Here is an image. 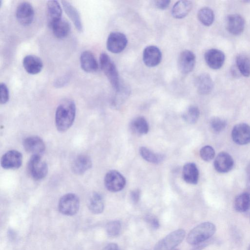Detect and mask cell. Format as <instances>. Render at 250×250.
Listing matches in <instances>:
<instances>
[{
    "label": "cell",
    "mask_w": 250,
    "mask_h": 250,
    "mask_svg": "<svg viewBox=\"0 0 250 250\" xmlns=\"http://www.w3.org/2000/svg\"><path fill=\"white\" fill-rule=\"evenodd\" d=\"M75 103L70 99L63 100L58 105L55 113V125L61 132L67 131L72 125L76 116Z\"/></svg>",
    "instance_id": "6da1fadb"
},
{
    "label": "cell",
    "mask_w": 250,
    "mask_h": 250,
    "mask_svg": "<svg viewBox=\"0 0 250 250\" xmlns=\"http://www.w3.org/2000/svg\"><path fill=\"white\" fill-rule=\"evenodd\" d=\"M216 231L215 226L206 222L198 225L188 233L187 241L192 245H196L208 240Z\"/></svg>",
    "instance_id": "7a4b0ae2"
},
{
    "label": "cell",
    "mask_w": 250,
    "mask_h": 250,
    "mask_svg": "<svg viewBox=\"0 0 250 250\" xmlns=\"http://www.w3.org/2000/svg\"><path fill=\"white\" fill-rule=\"evenodd\" d=\"M100 64L112 87L115 91L118 90L121 85L118 72L114 62L107 54L102 53L100 56Z\"/></svg>",
    "instance_id": "3957f363"
},
{
    "label": "cell",
    "mask_w": 250,
    "mask_h": 250,
    "mask_svg": "<svg viewBox=\"0 0 250 250\" xmlns=\"http://www.w3.org/2000/svg\"><path fill=\"white\" fill-rule=\"evenodd\" d=\"M185 231L183 229L176 230L160 240L155 245L154 250H172L184 240Z\"/></svg>",
    "instance_id": "277c9868"
},
{
    "label": "cell",
    "mask_w": 250,
    "mask_h": 250,
    "mask_svg": "<svg viewBox=\"0 0 250 250\" xmlns=\"http://www.w3.org/2000/svg\"><path fill=\"white\" fill-rule=\"evenodd\" d=\"M80 200L77 195L67 193L62 196L58 203V208L60 212L65 215H73L76 214L79 208Z\"/></svg>",
    "instance_id": "5b68a950"
},
{
    "label": "cell",
    "mask_w": 250,
    "mask_h": 250,
    "mask_svg": "<svg viewBox=\"0 0 250 250\" xmlns=\"http://www.w3.org/2000/svg\"><path fill=\"white\" fill-rule=\"evenodd\" d=\"M28 170L32 178L38 181L46 176L48 166L42 160L41 156L32 155L28 164Z\"/></svg>",
    "instance_id": "8992f818"
},
{
    "label": "cell",
    "mask_w": 250,
    "mask_h": 250,
    "mask_svg": "<svg viewBox=\"0 0 250 250\" xmlns=\"http://www.w3.org/2000/svg\"><path fill=\"white\" fill-rule=\"evenodd\" d=\"M104 184L108 190L116 192L122 190L124 188L126 180L119 172L112 170L106 173L104 178Z\"/></svg>",
    "instance_id": "52a82bcc"
},
{
    "label": "cell",
    "mask_w": 250,
    "mask_h": 250,
    "mask_svg": "<svg viewBox=\"0 0 250 250\" xmlns=\"http://www.w3.org/2000/svg\"><path fill=\"white\" fill-rule=\"evenodd\" d=\"M127 44V39L125 34L119 32H113L109 35L106 42L107 50L113 53L123 51Z\"/></svg>",
    "instance_id": "ba28073f"
},
{
    "label": "cell",
    "mask_w": 250,
    "mask_h": 250,
    "mask_svg": "<svg viewBox=\"0 0 250 250\" xmlns=\"http://www.w3.org/2000/svg\"><path fill=\"white\" fill-rule=\"evenodd\" d=\"M16 16L18 22L23 26H28L33 21L34 10L32 5L28 2L20 3L16 9Z\"/></svg>",
    "instance_id": "9c48e42d"
},
{
    "label": "cell",
    "mask_w": 250,
    "mask_h": 250,
    "mask_svg": "<svg viewBox=\"0 0 250 250\" xmlns=\"http://www.w3.org/2000/svg\"><path fill=\"white\" fill-rule=\"evenodd\" d=\"M22 156L16 150H10L5 153L1 157V167L6 169H18L21 166Z\"/></svg>",
    "instance_id": "30bf717a"
},
{
    "label": "cell",
    "mask_w": 250,
    "mask_h": 250,
    "mask_svg": "<svg viewBox=\"0 0 250 250\" xmlns=\"http://www.w3.org/2000/svg\"><path fill=\"white\" fill-rule=\"evenodd\" d=\"M23 146L24 149L32 155L41 156L45 149V145L43 141L37 136L25 138L23 141Z\"/></svg>",
    "instance_id": "8fae6325"
},
{
    "label": "cell",
    "mask_w": 250,
    "mask_h": 250,
    "mask_svg": "<svg viewBox=\"0 0 250 250\" xmlns=\"http://www.w3.org/2000/svg\"><path fill=\"white\" fill-rule=\"evenodd\" d=\"M233 141L237 144L246 145L250 143V126L245 123L235 125L231 132Z\"/></svg>",
    "instance_id": "7c38bea8"
},
{
    "label": "cell",
    "mask_w": 250,
    "mask_h": 250,
    "mask_svg": "<svg viewBox=\"0 0 250 250\" xmlns=\"http://www.w3.org/2000/svg\"><path fill=\"white\" fill-rule=\"evenodd\" d=\"M196 57L194 54L189 50L182 51L178 58V65L180 71L183 74L191 72L195 67Z\"/></svg>",
    "instance_id": "4fadbf2b"
},
{
    "label": "cell",
    "mask_w": 250,
    "mask_h": 250,
    "mask_svg": "<svg viewBox=\"0 0 250 250\" xmlns=\"http://www.w3.org/2000/svg\"><path fill=\"white\" fill-rule=\"evenodd\" d=\"M204 58L206 62L210 68L216 70L223 66L225 60V56L220 50L210 49L206 52Z\"/></svg>",
    "instance_id": "5bb4252c"
},
{
    "label": "cell",
    "mask_w": 250,
    "mask_h": 250,
    "mask_svg": "<svg viewBox=\"0 0 250 250\" xmlns=\"http://www.w3.org/2000/svg\"><path fill=\"white\" fill-rule=\"evenodd\" d=\"M162 60V53L158 47L154 45L146 47L143 53V60L148 67H154L158 65Z\"/></svg>",
    "instance_id": "9a60e30c"
},
{
    "label": "cell",
    "mask_w": 250,
    "mask_h": 250,
    "mask_svg": "<svg viewBox=\"0 0 250 250\" xmlns=\"http://www.w3.org/2000/svg\"><path fill=\"white\" fill-rule=\"evenodd\" d=\"M234 161L231 156L228 153L221 152L216 156L214 162L215 169L220 173H226L233 168Z\"/></svg>",
    "instance_id": "2e32d148"
},
{
    "label": "cell",
    "mask_w": 250,
    "mask_h": 250,
    "mask_svg": "<svg viewBox=\"0 0 250 250\" xmlns=\"http://www.w3.org/2000/svg\"><path fill=\"white\" fill-rule=\"evenodd\" d=\"M62 8L57 0H49L46 4V15L48 26L51 28L61 20Z\"/></svg>",
    "instance_id": "e0dca14e"
},
{
    "label": "cell",
    "mask_w": 250,
    "mask_h": 250,
    "mask_svg": "<svg viewBox=\"0 0 250 250\" xmlns=\"http://www.w3.org/2000/svg\"><path fill=\"white\" fill-rule=\"evenodd\" d=\"M245 23L244 18L240 15H230L226 20L227 30L232 35H240L244 30Z\"/></svg>",
    "instance_id": "ac0fdd59"
},
{
    "label": "cell",
    "mask_w": 250,
    "mask_h": 250,
    "mask_svg": "<svg viewBox=\"0 0 250 250\" xmlns=\"http://www.w3.org/2000/svg\"><path fill=\"white\" fill-rule=\"evenodd\" d=\"M22 64L25 71L31 75L38 74L43 67L41 59L33 55L26 56L23 59Z\"/></svg>",
    "instance_id": "d6986e66"
},
{
    "label": "cell",
    "mask_w": 250,
    "mask_h": 250,
    "mask_svg": "<svg viewBox=\"0 0 250 250\" xmlns=\"http://www.w3.org/2000/svg\"><path fill=\"white\" fill-rule=\"evenodd\" d=\"M80 64L82 69L85 72L92 73L98 69L97 61L94 54L90 51L83 52L80 56Z\"/></svg>",
    "instance_id": "ffe728a7"
},
{
    "label": "cell",
    "mask_w": 250,
    "mask_h": 250,
    "mask_svg": "<svg viewBox=\"0 0 250 250\" xmlns=\"http://www.w3.org/2000/svg\"><path fill=\"white\" fill-rule=\"evenodd\" d=\"M92 165L90 158L86 155L78 156L72 164V170L76 174L81 175L90 169Z\"/></svg>",
    "instance_id": "44dd1931"
},
{
    "label": "cell",
    "mask_w": 250,
    "mask_h": 250,
    "mask_svg": "<svg viewBox=\"0 0 250 250\" xmlns=\"http://www.w3.org/2000/svg\"><path fill=\"white\" fill-rule=\"evenodd\" d=\"M195 86L200 94L207 95L212 90L213 83L210 76L208 74L204 73L196 78Z\"/></svg>",
    "instance_id": "7402d4cb"
},
{
    "label": "cell",
    "mask_w": 250,
    "mask_h": 250,
    "mask_svg": "<svg viewBox=\"0 0 250 250\" xmlns=\"http://www.w3.org/2000/svg\"><path fill=\"white\" fill-rule=\"evenodd\" d=\"M63 9L79 32L83 31V24L78 10L67 1H61Z\"/></svg>",
    "instance_id": "603a6c76"
},
{
    "label": "cell",
    "mask_w": 250,
    "mask_h": 250,
    "mask_svg": "<svg viewBox=\"0 0 250 250\" xmlns=\"http://www.w3.org/2000/svg\"><path fill=\"white\" fill-rule=\"evenodd\" d=\"M182 176L186 183L196 184L199 179V171L196 165L193 163L186 164L183 168Z\"/></svg>",
    "instance_id": "cb8c5ba5"
},
{
    "label": "cell",
    "mask_w": 250,
    "mask_h": 250,
    "mask_svg": "<svg viewBox=\"0 0 250 250\" xmlns=\"http://www.w3.org/2000/svg\"><path fill=\"white\" fill-rule=\"evenodd\" d=\"M192 7L191 1L189 0H179L173 6L171 14L176 19H183L191 11Z\"/></svg>",
    "instance_id": "d4e9b609"
},
{
    "label": "cell",
    "mask_w": 250,
    "mask_h": 250,
    "mask_svg": "<svg viewBox=\"0 0 250 250\" xmlns=\"http://www.w3.org/2000/svg\"><path fill=\"white\" fill-rule=\"evenodd\" d=\"M132 133L137 135H142L147 134L149 130V125L146 119L139 116L133 119L129 125Z\"/></svg>",
    "instance_id": "484cf974"
},
{
    "label": "cell",
    "mask_w": 250,
    "mask_h": 250,
    "mask_svg": "<svg viewBox=\"0 0 250 250\" xmlns=\"http://www.w3.org/2000/svg\"><path fill=\"white\" fill-rule=\"evenodd\" d=\"M87 206L91 212L100 214L104 209V202L102 196L98 192L93 193L89 198Z\"/></svg>",
    "instance_id": "4316f807"
},
{
    "label": "cell",
    "mask_w": 250,
    "mask_h": 250,
    "mask_svg": "<svg viewBox=\"0 0 250 250\" xmlns=\"http://www.w3.org/2000/svg\"><path fill=\"white\" fill-rule=\"evenodd\" d=\"M54 35L58 39H63L66 37L70 31V26L69 22L63 19H61L50 28Z\"/></svg>",
    "instance_id": "83f0119b"
},
{
    "label": "cell",
    "mask_w": 250,
    "mask_h": 250,
    "mask_svg": "<svg viewBox=\"0 0 250 250\" xmlns=\"http://www.w3.org/2000/svg\"><path fill=\"white\" fill-rule=\"evenodd\" d=\"M235 209L241 212H244L250 209V194L248 192L238 195L234 202Z\"/></svg>",
    "instance_id": "f1b7e54d"
},
{
    "label": "cell",
    "mask_w": 250,
    "mask_h": 250,
    "mask_svg": "<svg viewBox=\"0 0 250 250\" xmlns=\"http://www.w3.org/2000/svg\"><path fill=\"white\" fill-rule=\"evenodd\" d=\"M139 152L142 157L149 163L159 164L163 161L164 159L163 155L154 153L146 147H141Z\"/></svg>",
    "instance_id": "f546056e"
},
{
    "label": "cell",
    "mask_w": 250,
    "mask_h": 250,
    "mask_svg": "<svg viewBox=\"0 0 250 250\" xmlns=\"http://www.w3.org/2000/svg\"><path fill=\"white\" fill-rule=\"evenodd\" d=\"M236 66L240 73L244 77L250 75V60L246 55H239L236 59Z\"/></svg>",
    "instance_id": "4dcf8cb0"
},
{
    "label": "cell",
    "mask_w": 250,
    "mask_h": 250,
    "mask_svg": "<svg viewBox=\"0 0 250 250\" xmlns=\"http://www.w3.org/2000/svg\"><path fill=\"white\" fill-rule=\"evenodd\" d=\"M197 16L199 21L206 26L211 25L214 20L213 11L208 7H204L200 9Z\"/></svg>",
    "instance_id": "1f68e13d"
},
{
    "label": "cell",
    "mask_w": 250,
    "mask_h": 250,
    "mask_svg": "<svg viewBox=\"0 0 250 250\" xmlns=\"http://www.w3.org/2000/svg\"><path fill=\"white\" fill-rule=\"evenodd\" d=\"M200 115L198 108L194 105L189 106L183 113L184 120L189 124H194L198 120Z\"/></svg>",
    "instance_id": "d6a6232c"
},
{
    "label": "cell",
    "mask_w": 250,
    "mask_h": 250,
    "mask_svg": "<svg viewBox=\"0 0 250 250\" xmlns=\"http://www.w3.org/2000/svg\"><path fill=\"white\" fill-rule=\"evenodd\" d=\"M106 231L110 237H116L119 235L121 229V224L119 221H112L108 222L105 227Z\"/></svg>",
    "instance_id": "836d02e7"
},
{
    "label": "cell",
    "mask_w": 250,
    "mask_h": 250,
    "mask_svg": "<svg viewBox=\"0 0 250 250\" xmlns=\"http://www.w3.org/2000/svg\"><path fill=\"white\" fill-rule=\"evenodd\" d=\"M116 91V96L113 102V105L115 107H119L123 104L129 95L128 89L127 88L123 87L120 86L119 89Z\"/></svg>",
    "instance_id": "e575fe53"
},
{
    "label": "cell",
    "mask_w": 250,
    "mask_h": 250,
    "mask_svg": "<svg viewBox=\"0 0 250 250\" xmlns=\"http://www.w3.org/2000/svg\"><path fill=\"white\" fill-rule=\"evenodd\" d=\"M211 130L215 133H219L223 131L226 126V122L224 120L214 117L212 118L209 122Z\"/></svg>",
    "instance_id": "d590c367"
},
{
    "label": "cell",
    "mask_w": 250,
    "mask_h": 250,
    "mask_svg": "<svg viewBox=\"0 0 250 250\" xmlns=\"http://www.w3.org/2000/svg\"><path fill=\"white\" fill-rule=\"evenodd\" d=\"M200 155L204 161L209 162L214 157L215 151L212 146H205L200 149Z\"/></svg>",
    "instance_id": "8d00e7d4"
},
{
    "label": "cell",
    "mask_w": 250,
    "mask_h": 250,
    "mask_svg": "<svg viewBox=\"0 0 250 250\" xmlns=\"http://www.w3.org/2000/svg\"><path fill=\"white\" fill-rule=\"evenodd\" d=\"M0 103L5 104L9 99V92L7 85L3 83L0 84Z\"/></svg>",
    "instance_id": "74e56055"
},
{
    "label": "cell",
    "mask_w": 250,
    "mask_h": 250,
    "mask_svg": "<svg viewBox=\"0 0 250 250\" xmlns=\"http://www.w3.org/2000/svg\"><path fill=\"white\" fill-rule=\"evenodd\" d=\"M145 220L154 229H157L159 227V221L155 217L148 215L146 217Z\"/></svg>",
    "instance_id": "f35d334b"
},
{
    "label": "cell",
    "mask_w": 250,
    "mask_h": 250,
    "mask_svg": "<svg viewBox=\"0 0 250 250\" xmlns=\"http://www.w3.org/2000/svg\"><path fill=\"white\" fill-rule=\"evenodd\" d=\"M141 191L139 189H134L130 192V197L131 201L134 203H137L140 198Z\"/></svg>",
    "instance_id": "ab89813d"
},
{
    "label": "cell",
    "mask_w": 250,
    "mask_h": 250,
    "mask_svg": "<svg viewBox=\"0 0 250 250\" xmlns=\"http://www.w3.org/2000/svg\"><path fill=\"white\" fill-rule=\"evenodd\" d=\"M170 3L169 0H158L155 1L156 6L160 9L164 10L167 9Z\"/></svg>",
    "instance_id": "60d3db41"
},
{
    "label": "cell",
    "mask_w": 250,
    "mask_h": 250,
    "mask_svg": "<svg viewBox=\"0 0 250 250\" xmlns=\"http://www.w3.org/2000/svg\"><path fill=\"white\" fill-rule=\"evenodd\" d=\"M68 78L67 76H64L59 78L54 82V85L58 87L63 86L68 81Z\"/></svg>",
    "instance_id": "b9f144b4"
},
{
    "label": "cell",
    "mask_w": 250,
    "mask_h": 250,
    "mask_svg": "<svg viewBox=\"0 0 250 250\" xmlns=\"http://www.w3.org/2000/svg\"><path fill=\"white\" fill-rule=\"evenodd\" d=\"M211 241H206L199 244L196 245L197 246L194 247L191 250H202L205 247L207 246Z\"/></svg>",
    "instance_id": "7bdbcfd3"
},
{
    "label": "cell",
    "mask_w": 250,
    "mask_h": 250,
    "mask_svg": "<svg viewBox=\"0 0 250 250\" xmlns=\"http://www.w3.org/2000/svg\"><path fill=\"white\" fill-rule=\"evenodd\" d=\"M103 250H120L118 246L115 243H110L106 246Z\"/></svg>",
    "instance_id": "ee69618b"
},
{
    "label": "cell",
    "mask_w": 250,
    "mask_h": 250,
    "mask_svg": "<svg viewBox=\"0 0 250 250\" xmlns=\"http://www.w3.org/2000/svg\"><path fill=\"white\" fill-rule=\"evenodd\" d=\"M247 175H250V164L247 167Z\"/></svg>",
    "instance_id": "f6af8a7d"
},
{
    "label": "cell",
    "mask_w": 250,
    "mask_h": 250,
    "mask_svg": "<svg viewBox=\"0 0 250 250\" xmlns=\"http://www.w3.org/2000/svg\"><path fill=\"white\" fill-rule=\"evenodd\" d=\"M248 250H250V246H249V249H248Z\"/></svg>",
    "instance_id": "bcb514c9"
},
{
    "label": "cell",
    "mask_w": 250,
    "mask_h": 250,
    "mask_svg": "<svg viewBox=\"0 0 250 250\" xmlns=\"http://www.w3.org/2000/svg\"></svg>",
    "instance_id": "7dc6e473"
}]
</instances>
